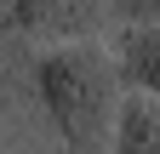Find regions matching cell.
Returning <instances> with one entry per match:
<instances>
[{
	"instance_id": "cell-1",
	"label": "cell",
	"mask_w": 160,
	"mask_h": 154,
	"mask_svg": "<svg viewBox=\"0 0 160 154\" xmlns=\"http://www.w3.org/2000/svg\"><path fill=\"white\" fill-rule=\"evenodd\" d=\"M40 91H46L57 126L74 143H92L103 131V120H109L114 80H109V63L97 51H57V57L40 63Z\"/></svg>"
},
{
	"instance_id": "cell-2",
	"label": "cell",
	"mask_w": 160,
	"mask_h": 154,
	"mask_svg": "<svg viewBox=\"0 0 160 154\" xmlns=\"http://www.w3.org/2000/svg\"><path fill=\"white\" fill-rule=\"evenodd\" d=\"M120 63H126L132 86H143V91H149V103H160V23L132 29V34H126V46H120Z\"/></svg>"
},
{
	"instance_id": "cell-3",
	"label": "cell",
	"mask_w": 160,
	"mask_h": 154,
	"mask_svg": "<svg viewBox=\"0 0 160 154\" xmlns=\"http://www.w3.org/2000/svg\"><path fill=\"white\" fill-rule=\"evenodd\" d=\"M120 154H160V103L137 97L120 108V131H114Z\"/></svg>"
},
{
	"instance_id": "cell-4",
	"label": "cell",
	"mask_w": 160,
	"mask_h": 154,
	"mask_svg": "<svg viewBox=\"0 0 160 154\" xmlns=\"http://www.w3.org/2000/svg\"><path fill=\"white\" fill-rule=\"evenodd\" d=\"M92 12H97V0H23L17 6V17L29 29H80Z\"/></svg>"
},
{
	"instance_id": "cell-5",
	"label": "cell",
	"mask_w": 160,
	"mask_h": 154,
	"mask_svg": "<svg viewBox=\"0 0 160 154\" xmlns=\"http://www.w3.org/2000/svg\"><path fill=\"white\" fill-rule=\"evenodd\" d=\"M143 12H149V17H160V0H143Z\"/></svg>"
}]
</instances>
